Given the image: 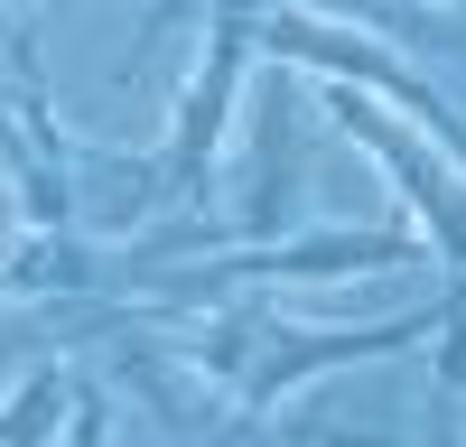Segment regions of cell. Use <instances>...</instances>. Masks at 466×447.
Listing matches in <instances>:
<instances>
[{"mask_svg":"<svg viewBox=\"0 0 466 447\" xmlns=\"http://www.w3.org/2000/svg\"><path fill=\"white\" fill-rule=\"evenodd\" d=\"M0 10H28V0H0Z\"/></svg>","mask_w":466,"mask_h":447,"instance_id":"ba28073f","label":"cell"},{"mask_svg":"<svg viewBox=\"0 0 466 447\" xmlns=\"http://www.w3.org/2000/svg\"><path fill=\"white\" fill-rule=\"evenodd\" d=\"M430 447H448V438H430Z\"/></svg>","mask_w":466,"mask_h":447,"instance_id":"9c48e42d","label":"cell"},{"mask_svg":"<svg viewBox=\"0 0 466 447\" xmlns=\"http://www.w3.org/2000/svg\"><path fill=\"white\" fill-rule=\"evenodd\" d=\"M75 335V308H37V298H19L10 317H0V372L10 363H37V354H56Z\"/></svg>","mask_w":466,"mask_h":447,"instance_id":"8992f818","label":"cell"},{"mask_svg":"<svg viewBox=\"0 0 466 447\" xmlns=\"http://www.w3.org/2000/svg\"><path fill=\"white\" fill-rule=\"evenodd\" d=\"M327 112L382 159V177L401 186V205L430 224V243H439L448 298H466V177H457L448 159H430V149H420V122H401L392 103H373V94H355V84H327Z\"/></svg>","mask_w":466,"mask_h":447,"instance_id":"3957f363","label":"cell"},{"mask_svg":"<svg viewBox=\"0 0 466 447\" xmlns=\"http://www.w3.org/2000/svg\"><path fill=\"white\" fill-rule=\"evenodd\" d=\"M448 447H457V438H448Z\"/></svg>","mask_w":466,"mask_h":447,"instance_id":"30bf717a","label":"cell"},{"mask_svg":"<svg viewBox=\"0 0 466 447\" xmlns=\"http://www.w3.org/2000/svg\"><path fill=\"white\" fill-rule=\"evenodd\" d=\"M430 308H410V317H382V326H289V317H270L261 326V345L243 363V420H270L299 382H318V372H345V363H382V354H410V345H430Z\"/></svg>","mask_w":466,"mask_h":447,"instance_id":"277c9868","label":"cell"},{"mask_svg":"<svg viewBox=\"0 0 466 447\" xmlns=\"http://www.w3.org/2000/svg\"><path fill=\"white\" fill-rule=\"evenodd\" d=\"M66 447H112V410L94 382H75V410H66Z\"/></svg>","mask_w":466,"mask_h":447,"instance_id":"52a82bcc","label":"cell"},{"mask_svg":"<svg viewBox=\"0 0 466 447\" xmlns=\"http://www.w3.org/2000/svg\"><path fill=\"white\" fill-rule=\"evenodd\" d=\"M430 243L420 233H373V224H318L299 243H252L197 261V271H149V298L159 308H197V298H233V289H270V280H345V271H401Z\"/></svg>","mask_w":466,"mask_h":447,"instance_id":"6da1fadb","label":"cell"},{"mask_svg":"<svg viewBox=\"0 0 466 447\" xmlns=\"http://www.w3.org/2000/svg\"><path fill=\"white\" fill-rule=\"evenodd\" d=\"M289 196H299V131H289V84H270L261 103V159H252V186H243V243H280L289 233Z\"/></svg>","mask_w":466,"mask_h":447,"instance_id":"5b68a950","label":"cell"},{"mask_svg":"<svg viewBox=\"0 0 466 447\" xmlns=\"http://www.w3.org/2000/svg\"><path fill=\"white\" fill-rule=\"evenodd\" d=\"M261 47V0H215V28H206V56H197V84H187L177 122L159 140V168H149L140 196H177L197 205L206 177H215V149H224V122H233V84Z\"/></svg>","mask_w":466,"mask_h":447,"instance_id":"7a4b0ae2","label":"cell"}]
</instances>
